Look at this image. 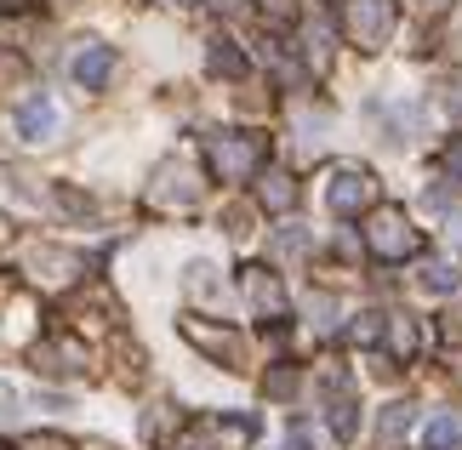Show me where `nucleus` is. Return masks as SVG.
<instances>
[{"label": "nucleus", "mask_w": 462, "mask_h": 450, "mask_svg": "<svg viewBox=\"0 0 462 450\" xmlns=\"http://www.w3.org/2000/svg\"><path fill=\"white\" fill-rule=\"evenodd\" d=\"M457 262H429L422 268V285H429V291H457Z\"/></svg>", "instance_id": "f3484780"}, {"label": "nucleus", "mask_w": 462, "mask_h": 450, "mask_svg": "<svg viewBox=\"0 0 462 450\" xmlns=\"http://www.w3.org/2000/svg\"><path fill=\"white\" fill-rule=\"evenodd\" d=\"M291 388H297L291 371H274V376H269V393H291Z\"/></svg>", "instance_id": "393cba45"}, {"label": "nucleus", "mask_w": 462, "mask_h": 450, "mask_svg": "<svg viewBox=\"0 0 462 450\" xmlns=\"http://www.w3.org/2000/svg\"><path fill=\"white\" fill-rule=\"evenodd\" d=\"M257 434V422L252 417H206V422H194L183 439H177V450H235Z\"/></svg>", "instance_id": "39448f33"}, {"label": "nucleus", "mask_w": 462, "mask_h": 450, "mask_svg": "<svg viewBox=\"0 0 462 450\" xmlns=\"http://www.w3.org/2000/svg\"><path fill=\"white\" fill-rule=\"evenodd\" d=\"M446 171H451V183H462V137L446 142Z\"/></svg>", "instance_id": "4be33fe9"}, {"label": "nucleus", "mask_w": 462, "mask_h": 450, "mask_svg": "<svg viewBox=\"0 0 462 450\" xmlns=\"http://www.w3.org/2000/svg\"><path fill=\"white\" fill-rule=\"evenodd\" d=\"M274 251H286V257H303V251H309V234H303V228L274 234Z\"/></svg>", "instance_id": "aec40b11"}, {"label": "nucleus", "mask_w": 462, "mask_h": 450, "mask_svg": "<svg viewBox=\"0 0 462 450\" xmlns=\"http://www.w3.org/2000/svg\"><path fill=\"white\" fill-rule=\"evenodd\" d=\"M206 166L217 183H245L257 166H263V137L252 132H217L206 142Z\"/></svg>", "instance_id": "f257e3e1"}, {"label": "nucleus", "mask_w": 462, "mask_h": 450, "mask_svg": "<svg viewBox=\"0 0 462 450\" xmlns=\"http://www.w3.org/2000/svg\"><path fill=\"white\" fill-rule=\"evenodd\" d=\"M51 132H58V103H51L46 92H34L17 103V137L23 142H46Z\"/></svg>", "instance_id": "1a4fd4ad"}, {"label": "nucleus", "mask_w": 462, "mask_h": 450, "mask_svg": "<svg viewBox=\"0 0 462 450\" xmlns=\"http://www.w3.org/2000/svg\"><path fill=\"white\" fill-rule=\"evenodd\" d=\"M257 200L269 206V211H291V206H297L291 171H263V177H257Z\"/></svg>", "instance_id": "ddd939ff"}, {"label": "nucleus", "mask_w": 462, "mask_h": 450, "mask_svg": "<svg viewBox=\"0 0 462 450\" xmlns=\"http://www.w3.org/2000/svg\"><path fill=\"white\" fill-rule=\"evenodd\" d=\"M23 262L34 268L41 285H75L80 280V257H75V251H58V245H29Z\"/></svg>", "instance_id": "6e6552de"}, {"label": "nucleus", "mask_w": 462, "mask_h": 450, "mask_svg": "<svg viewBox=\"0 0 462 450\" xmlns=\"http://www.w3.org/2000/svg\"><path fill=\"white\" fill-rule=\"evenodd\" d=\"M383 331H388V319L383 314H354V326H348V342H383Z\"/></svg>", "instance_id": "dca6fc26"}, {"label": "nucleus", "mask_w": 462, "mask_h": 450, "mask_svg": "<svg viewBox=\"0 0 462 450\" xmlns=\"http://www.w3.org/2000/svg\"><path fill=\"white\" fill-rule=\"evenodd\" d=\"M183 336L194 342L200 354H211L217 365H228V371H240V359H245V342L228 331V326H206V319H183Z\"/></svg>", "instance_id": "0eeeda50"}, {"label": "nucleus", "mask_w": 462, "mask_h": 450, "mask_svg": "<svg viewBox=\"0 0 462 450\" xmlns=\"http://www.w3.org/2000/svg\"><path fill=\"white\" fill-rule=\"evenodd\" d=\"M189 291H194V297H206V302H217V297H223V285L211 280V268H206V262H194V268H189Z\"/></svg>", "instance_id": "a211bd4d"}, {"label": "nucleus", "mask_w": 462, "mask_h": 450, "mask_svg": "<svg viewBox=\"0 0 462 450\" xmlns=\"http://www.w3.org/2000/svg\"><path fill=\"white\" fill-rule=\"evenodd\" d=\"M149 200L154 206H194V200H200V171H194L189 160H166V166L154 171Z\"/></svg>", "instance_id": "423d86ee"}, {"label": "nucleus", "mask_w": 462, "mask_h": 450, "mask_svg": "<svg viewBox=\"0 0 462 450\" xmlns=\"http://www.w3.org/2000/svg\"><path fill=\"white\" fill-rule=\"evenodd\" d=\"M240 285H245V302H252L263 319H280V314H286V291H280V280L269 274V268H245Z\"/></svg>", "instance_id": "9d476101"}, {"label": "nucleus", "mask_w": 462, "mask_h": 450, "mask_svg": "<svg viewBox=\"0 0 462 450\" xmlns=\"http://www.w3.org/2000/svg\"><path fill=\"white\" fill-rule=\"evenodd\" d=\"M394 23H400L394 0H343V34L365 51H377L388 34H394Z\"/></svg>", "instance_id": "7ed1b4c3"}, {"label": "nucleus", "mask_w": 462, "mask_h": 450, "mask_svg": "<svg viewBox=\"0 0 462 450\" xmlns=\"http://www.w3.org/2000/svg\"><path fill=\"white\" fill-rule=\"evenodd\" d=\"M326 206L337 211V217H360V211L377 206V177H371L365 166H337L331 183H326Z\"/></svg>", "instance_id": "20e7f679"}, {"label": "nucleus", "mask_w": 462, "mask_h": 450, "mask_svg": "<svg viewBox=\"0 0 462 450\" xmlns=\"http://www.w3.org/2000/svg\"><path fill=\"white\" fill-rule=\"evenodd\" d=\"M12 417H17V393L0 382V422H12Z\"/></svg>", "instance_id": "5701e85b"}, {"label": "nucleus", "mask_w": 462, "mask_h": 450, "mask_svg": "<svg viewBox=\"0 0 462 450\" xmlns=\"http://www.w3.org/2000/svg\"><path fill=\"white\" fill-rule=\"evenodd\" d=\"M291 450H314V439H309V427H291Z\"/></svg>", "instance_id": "a878e982"}, {"label": "nucleus", "mask_w": 462, "mask_h": 450, "mask_svg": "<svg viewBox=\"0 0 462 450\" xmlns=\"http://www.w3.org/2000/svg\"><path fill=\"white\" fill-rule=\"evenodd\" d=\"M365 245H371V257H377V262H405V257H417V251H422L417 228L405 223V211H400V206L371 211V223H365Z\"/></svg>", "instance_id": "f03ea898"}, {"label": "nucleus", "mask_w": 462, "mask_h": 450, "mask_svg": "<svg viewBox=\"0 0 462 450\" xmlns=\"http://www.w3.org/2000/svg\"><path fill=\"white\" fill-rule=\"evenodd\" d=\"M263 12L269 17H297V0H263Z\"/></svg>", "instance_id": "b1692460"}, {"label": "nucleus", "mask_w": 462, "mask_h": 450, "mask_svg": "<svg viewBox=\"0 0 462 450\" xmlns=\"http://www.w3.org/2000/svg\"><path fill=\"white\" fill-rule=\"evenodd\" d=\"M23 450H69V439H63V434H29Z\"/></svg>", "instance_id": "412c9836"}, {"label": "nucleus", "mask_w": 462, "mask_h": 450, "mask_svg": "<svg viewBox=\"0 0 462 450\" xmlns=\"http://www.w3.org/2000/svg\"><path fill=\"white\" fill-rule=\"evenodd\" d=\"M422 439H429V450H462V422L457 417H434Z\"/></svg>", "instance_id": "2eb2a0df"}, {"label": "nucleus", "mask_w": 462, "mask_h": 450, "mask_svg": "<svg viewBox=\"0 0 462 450\" xmlns=\"http://www.w3.org/2000/svg\"><path fill=\"white\" fill-rule=\"evenodd\" d=\"M34 365L46 376H75V371H86V348L80 342H41V348H34Z\"/></svg>", "instance_id": "f8f14e48"}, {"label": "nucleus", "mask_w": 462, "mask_h": 450, "mask_svg": "<svg viewBox=\"0 0 462 450\" xmlns=\"http://www.w3.org/2000/svg\"><path fill=\"white\" fill-rule=\"evenodd\" d=\"M211 6H217V12H240L245 0H211Z\"/></svg>", "instance_id": "cd10ccee"}, {"label": "nucleus", "mask_w": 462, "mask_h": 450, "mask_svg": "<svg viewBox=\"0 0 462 450\" xmlns=\"http://www.w3.org/2000/svg\"><path fill=\"white\" fill-rule=\"evenodd\" d=\"M405 427H411V405H388V417H383V439H400Z\"/></svg>", "instance_id": "6ab92c4d"}, {"label": "nucleus", "mask_w": 462, "mask_h": 450, "mask_svg": "<svg viewBox=\"0 0 462 450\" xmlns=\"http://www.w3.org/2000/svg\"><path fill=\"white\" fill-rule=\"evenodd\" d=\"M0 450H6V445H0Z\"/></svg>", "instance_id": "c85d7f7f"}, {"label": "nucleus", "mask_w": 462, "mask_h": 450, "mask_svg": "<svg viewBox=\"0 0 462 450\" xmlns=\"http://www.w3.org/2000/svg\"><path fill=\"white\" fill-rule=\"evenodd\" d=\"M206 63H211V75H228V80H240V75H245V58L235 51V41H211Z\"/></svg>", "instance_id": "4468645a"}, {"label": "nucleus", "mask_w": 462, "mask_h": 450, "mask_svg": "<svg viewBox=\"0 0 462 450\" xmlns=\"http://www.w3.org/2000/svg\"><path fill=\"white\" fill-rule=\"evenodd\" d=\"M6 75H17V58H6V51H0V80Z\"/></svg>", "instance_id": "bb28decb"}, {"label": "nucleus", "mask_w": 462, "mask_h": 450, "mask_svg": "<svg viewBox=\"0 0 462 450\" xmlns=\"http://www.w3.org/2000/svg\"><path fill=\"white\" fill-rule=\"evenodd\" d=\"M69 75H75L80 86H86V92H97V86H109V75H115V51L109 46H80L75 51V58H69Z\"/></svg>", "instance_id": "9b49d317"}]
</instances>
